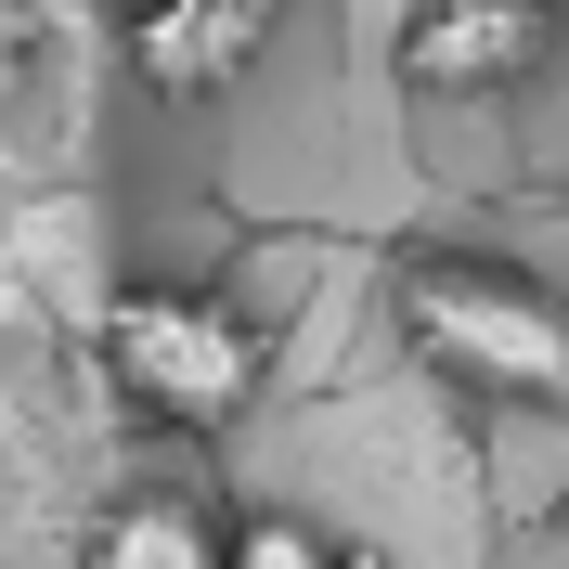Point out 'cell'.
<instances>
[{"mask_svg":"<svg viewBox=\"0 0 569 569\" xmlns=\"http://www.w3.org/2000/svg\"><path fill=\"white\" fill-rule=\"evenodd\" d=\"M13 78H27V0H0V104H13Z\"/></svg>","mask_w":569,"mask_h":569,"instance_id":"7","label":"cell"},{"mask_svg":"<svg viewBox=\"0 0 569 569\" xmlns=\"http://www.w3.org/2000/svg\"><path fill=\"white\" fill-rule=\"evenodd\" d=\"M117 52H130L142 91H169V104H208V91H233V78L272 52L284 0H104Z\"/></svg>","mask_w":569,"mask_h":569,"instance_id":"3","label":"cell"},{"mask_svg":"<svg viewBox=\"0 0 569 569\" xmlns=\"http://www.w3.org/2000/svg\"><path fill=\"white\" fill-rule=\"evenodd\" d=\"M543 39L557 13L543 0H401V78H415L427 104H479V91H518L543 66Z\"/></svg>","mask_w":569,"mask_h":569,"instance_id":"4","label":"cell"},{"mask_svg":"<svg viewBox=\"0 0 569 569\" xmlns=\"http://www.w3.org/2000/svg\"><path fill=\"white\" fill-rule=\"evenodd\" d=\"M401 350L466 401L569 415V298L531 284V272H505V259H479V247L401 259Z\"/></svg>","mask_w":569,"mask_h":569,"instance_id":"1","label":"cell"},{"mask_svg":"<svg viewBox=\"0 0 569 569\" xmlns=\"http://www.w3.org/2000/svg\"><path fill=\"white\" fill-rule=\"evenodd\" d=\"M220 531H233V518H220L208 492H181V479H130V492L91 518L78 569H233Z\"/></svg>","mask_w":569,"mask_h":569,"instance_id":"5","label":"cell"},{"mask_svg":"<svg viewBox=\"0 0 569 569\" xmlns=\"http://www.w3.org/2000/svg\"><path fill=\"white\" fill-rule=\"evenodd\" d=\"M220 557H233V569H323L337 543H323L311 518H284V505H272V518H233V531H220Z\"/></svg>","mask_w":569,"mask_h":569,"instance_id":"6","label":"cell"},{"mask_svg":"<svg viewBox=\"0 0 569 569\" xmlns=\"http://www.w3.org/2000/svg\"><path fill=\"white\" fill-rule=\"evenodd\" d=\"M91 350H104V389L156 440H233L259 415V376H272L259 323L233 298H208V284H117Z\"/></svg>","mask_w":569,"mask_h":569,"instance_id":"2","label":"cell"},{"mask_svg":"<svg viewBox=\"0 0 569 569\" xmlns=\"http://www.w3.org/2000/svg\"><path fill=\"white\" fill-rule=\"evenodd\" d=\"M323 569H376V557H323Z\"/></svg>","mask_w":569,"mask_h":569,"instance_id":"8","label":"cell"}]
</instances>
